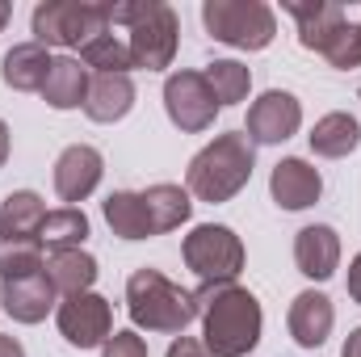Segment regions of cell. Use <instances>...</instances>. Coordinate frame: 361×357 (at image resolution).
I'll return each instance as SVG.
<instances>
[{"label": "cell", "instance_id": "obj_1", "mask_svg": "<svg viewBox=\"0 0 361 357\" xmlns=\"http://www.w3.org/2000/svg\"><path fill=\"white\" fill-rule=\"evenodd\" d=\"M197 315H202V345L210 349V357H248L261 341L265 315L252 290L244 286H197Z\"/></svg>", "mask_w": 361, "mask_h": 357}, {"label": "cell", "instance_id": "obj_2", "mask_svg": "<svg viewBox=\"0 0 361 357\" xmlns=\"http://www.w3.org/2000/svg\"><path fill=\"white\" fill-rule=\"evenodd\" d=\"M252 169H257V147L244 131H223L214 135L193 160H189V173H185V189L189 198L197 202H231L248 181H252Z\"/></svg>", "mask_w": 361, "mask_h": 357}, {"label": "cell", "instance_id": "obj_3", "mask_svg": "<svg viewBox=\"0 0 361 357\" xmlns=\"http://www.w3.org/2000/svg\"><path fill=\"white\" fill-rule=\"evenodd\" d=\"M109 25H130V68L143 72H164L177 59L180 42V17L164 0H130V4H105Z\"/></svg>", "mask_w": 361, "mask_h": 357}, {"label": "cell", "instance_id": "obj_4", "mask_svg": "<svg viewBox=\"0 0 361 357\" xmlns=\"http://www.w3.org/2000/svg\"><path fill=\"white\" fill-rule=\"evenodd\" d=\"M126 311H130L135 328L180 337L197 320V298H193V290L177 286L160 269L143 265L126 277Z\"/></svg>", "mask_w": 361, "mask_h": 357}, {"label": "cell", "instance_id": "obj_5", "mask_svg": "<svg viewBox=\"0 0 361 357\" xmlns=\"http://www.w3.org/2000/svg\"><path fill=\"white\" fill-rule=\"evenodd\" d=\"M38 47H89L109 34V13L97 0H42L30 17Z\"/></svg>", "mask_w": 361, "mask_h": 357}, {"label": "cell", "instance_id": "obj_6", "mask_svg": "<svg viewBox=\"0 0 361 357\" xmlns=\"http://www.w3.org/2000/svg\"><path fill=\"white\" fill-rule=\"evenodd\" d=\"M202 25L214 42H227L235 51H265L277 34V13L265 0H206Z\"/></svg>", "mask_w": 361, "mask_h": 357}, {"label": "cell", "instance_id": "obj_7", "mask_svg": "<svg viewBox=\"0 0 361 357\" xmlns=\"http://www.w3.org/2000/svg\"><path fill=\"white\" fill-rule=\"evenodd\" d=\"M180 257H185V265L193 269L197 282L231 286L240 277V269H244V240L231 227H223V223H202V227H193L185 236Z\"/></svg>", "mask_w": 361, "mask_h": 357}, {"label": "cell", "instance_id": "obj_8", "mask_svg": "<svg viewBox=\"0 0 361 357\" xmlns=\"http://www.w3.org/2000/svg\"><path fill=\"white\" fill-rule=\"evenodd\" d=\"M164 109H169V122L177 131L202 135V131L214 126V118H219L223 105H219V97L206 85L202 72H173L164 80Z\"/></svg>", "mask_w": 361, "mask_h": 357}, {"label": "cell", "instance_id": "obj_9", "mask_svg": "<svg viewBox=\"0 0 361 357\" xmlns=\"http://www.w3.org/2000/svg\"><path fill=\"white\" fill-rule=\"evenodd\" d=\"M55 324H59V337L72 349H97L114 337V307H109V298H101L92 290L68 294L55 307Z\"/></svg>", "mask_w": 361, "mask_h": 357}, {"label": "cell", "instance_id": "obj_10", "mask_svg": "<svg viewBox=\"0 0 361 357\" xmlns=\"http://www.w3.org/2000/svg\"><path fill=\"white\" fill-rule=\"evenodd\" d=\"M298 126H302V105H298V97L286 92V89H269L248 105V126H244V135L252 139V147H273V143H286Z\"/></svg>", "mask_w": 361, "mask_h": 357}, {"label": "cell", "instance_id": "obj_11", "mask_svg": "<svg viewBox=\"0 0 361 357\" xmlns=\"http://www.w3.org/2000/svg\"><path fill=\"white\" fill-rule=\"evenodd\" d=\"M281 8L298 21V42H302L307 51H315V55H324V51L332 47V38L349 25L341 0H307V4H302V0H286Z\"/></svg>", "mask_w": 361, "mask_h": 357}, {"label": "cell", "instance_id": "obj_12", "mask_svg": "<svg viewBox=\"0 0 361 357\" xmlns=\"http://www.w3.org/2000/svg\"><path fill=\"white\" fill-rule=\"evenodd\" d=\"M101 173H105L101 152L89 147V143H72V147H63L59 160H55V193H59L68 206H76V202H85L92 189L101 185Z\"/></svg>", "mask_w": 361, "mask_h": 357}, {"label": "cell", "instance_id": "obj_13", "mask_svg": "<svg viewBox=\"0 0 361 357\" xmlns=\"http://www.w3.org/2000/svg\"><path fill=\"white\" fill-rule=\"evenodd\" d=\"M269 193H273V202H277L281 210H307V206L319 202V193H324V177H319V169L307 164L302 156H286V160L273 164Z\"/></svg>", "mask_w": 361, "mask_h": 357}, {"label": "cell", "instance_id": "obj_14", "mask_svg": "<svg viewBox=\"0 0 361 357\" xmlns=\"http://www.w3.org/2000/svg\"><path fill=\"white\" fill-rule=\"evenodd\" d=\"M0 307L17 320V324H42L55 307H59V290L51 286L47 269L34 277H13L0 282Z\"/></svg>", "mask_w": 361, "mask_h": 357}, {"label": "cell", "instance_id": "obj_15", "mask_svg": "<svg viewBox=\"0 0 361 357\" xmlns=\"http://www.w3.org/2000/svg\"><path fill=\"white\" fill-rule=\"evenodd\" d=\"M294 265L311 282H328L341 269V236L328 223H311L294 236Z\"/></svg>", "mask_w": 361, "mask_h": 357}, {"label": "cell", "instance_id": "obj_16", "mask_svg": "<svg viewBox=\"0 0 361 357\" xmlns=\"http://www.w3.org/2000/svg\"><path fill=\"white\" fill-rule=\"evenodd\" d=\"M286 324H290V337H294L302 349H319V345L332 337L336 307H332V298H328L324 290H302V294H294Z\"/></svg>", "mask_w": 361, "mask_h": 357}, {"label": "cell", "instance_id": "obj_17", "mask_svg": "<svg viewBox=\"0 0 361 357\" xmlns=\"http://www.w3.org/2000/svg\"><path fill=\"white\" fill-rule=\"evenodd\" d=\"M51 63H55V59H51L47 47H38V42H17V47L4 51V59H0V80L13 92H42Z\"/></svg>", "mask_w": 361, "mask_h": 357}, {"label": "cell", "instance_id": "obj_18", "mask_svg": "<svg viewBox=\"0 0 361 357\" xmlns=\"http://www.w3.org/2000/svg\"><path fill=\"white\" fill-rule=\"evenodd\" d=\"M101 214H105V223H109V231H114L118 240H152V236H156L143 193L114 189V193L101 202Z\"/></svg>", "mask_w": 361, "mask_h": 357}, {"label": "cell", "instance_id": "obj_19", "mask_svg": "<svg viewBox=\"0 0 361 357\" xmlns=\"http://www.w3.org/2000/svg\"><path fill=\"white\" fill-rule=\"evenodd\" d=\"M89 68L72 55H59L47 72V85H42V101L51 109H85V97H89Z\"/></svg>", "mask_w": 361, "mask_h": 357}, {"label": "cell", "instance_id": "obj_20", "mask_svg": "<svg viewBox=\"0 0 361 357\" xmlns=\"http://www.w3.org/2000/svg\"><path fill=\"white\" fill-rule=\"evenodd\" d=\"M135 109V80L130 76H92L89 97H85V114L92 122H122Z\"/></svg>", "mask_w": 361, "mask_h": 357}, {"label": "cell", "instance_id": "obj_21", "mask_svg": "<svg viewBox=\"0 0 361 357\" xmlns=\"http://www.w3.org/2000/svg\"><path fill=\"white\" fill-rule=\"evenodd\" d=\"M47 223V206L34 189H13L0 202V240H38Z\"/></svg>", "mask_w": 361, "mask_h": 357}, {"label": "cell", "instance_id": "obj_22", "mask_svg": "<svg viewBox=\"0 0 361 357\" xmlns=\"http://www.w3.org/2000/svg\"><path fill=\"white\" fill-rule=\"evenodd\" d=\"M311 152L315 156H324V160H345L349 152H357L361 147V122L353 114H324L315 126H311Z\"/></svg>", "mask_w": 361, "mask_h": 357}, {"label": "cell", "instance_id": "obj_23", "mask_svg": "<svg viewBox=\"0 0 361 357\" xmlns=\"http://www.w3.org/2000/svg\"><path fill=\"white\" fill-rule=\"evenodd\" d=\"M47 277L51 286L68 298V294H85L97 282V257L85 248H63V253H47Z\"/></svg>", "mask_w": 361, "mask_h": 357}, {"label": "cell", "instance_id": "obj_24", "mask_svg": "<svg viewBox=\"0 0 361 357\" xmlns=\"http://www.w3.org/2000/svg\"><path fill=\"white\" fill-rule=\"evenodd\" d=\"M143 202H147V214H152L156 236L177 231L180 223H189V214H193V198H189V189H185V185H173V181L147 185V189H143Z\"/></svg>", "mask_w": 361, "mask_h": 357}, {"label": "cell", "instance_id": "obj_25", "mask_svg": "<svg viewBox=\"0 0 361 357\" xmlns=\"http://www.w3.org/2000/svg\"><path fill=\"white\" fill-rule=\"evenodd\" d=\"M89 240V219L80 206H59V210H47V223L38 231V244L47 253H63V248H85Z\"/></svg>", "mask_w": 361, "mask_h": 357}, {"label": "cell", "instance_id": "obj_26", "mask_svg": "<svg viewBox=\"0 0 361 357\" xmlns=\"http://www.w3.org/2000/svg\"><path fill=\"white\" fill-rule=\"evenodd\" d=\"M80 63L92 76H130V47L114 34H101L89 47H80Z\"/></svg>", "mask_w": 361, "mask_h": 357}, {"label": "cell", "instance_id": "obj_27", "mask_svg": "<svg viewBox=\"0 0 361 357\" xmlns=\"http://www.w3.org/2000/svg\"><path fill=\"white\" fill-rule=\"evenodd\" d=\"M206 85L214 89L219 97V105H240L248 89H252V72L244 68V63H235V59H214V63H206Z\"/></svg>", "mask_w": 361, "mask_h": 357}, {"label": "cell", "instance_id": "obj_28", "mask_svg": "<svg viewBox=\"0 0 361 357\" xmlns=\"http://www.w3.org/2000/svg\"><path fill=\"white\" fill-rule=\"evenodd\" d=\"M42 244L38 240H0V282H13V277H34L42 273Z\"/></svg>", "mask_w": 361, "mask_h": 357}, {"label": "cell", "instance_id": "obj_29", "mask_svg": "<svg viewBox=\"0 0 361 357\" xmlns=\"http://www.w3.org/2000/svg\"><path fill=\"white\" fill-rule=\"evenodd\" d=\"M324 59H328L332 68H341V72L361 68V30H357V21H349V25L332 38V47L324 51Z\"/></svg>", "mask_w": 361, "mask_h": 357}, {"label": "cell", "instance_id": "obj_30", "mask_svg": "<svg viewBox=\"0 0 361 357\" xmlns=\"http://www.w3.org/2000/svg\"><path fill=\"white\" fill-rule=\"evenodd\" d=\"M101 357H147V341L135 328H122L101 345Z\"/></svg>", "mask_w": 361, "mask_h": 357}, {"label": "cell", "instance_id": "obj_31", "mask_svg": "<svg viewBox=\"0 0 361 357\" xmlns=\"http://www.w3.org/2000/svg\"><path fill=\"white\" fill-rule=\"evenodd\" d=\"M169 357H210V349H206L202 341H193V337H177V341L169 345Z\"/></svg>", "mask_w": 361, "mask_h": 357}, {"label": "cell", "instance_id": "obj_32", "mask_svg": "<svg viewBox=\"0 0 361 357\" xmlns=\"http://www.w3.org/2000/svg\"><path fill=\"white\" fill-rule=\"evenodd\" d=\"M345 286H349V298L361 303V253L349 261V277H345Z\"/></svg>", "mask_w": 361, "mask_h": 357}, {"label": "cell", "instance_id": "obj_33", "mask_svg": "<svg viewBox=\"0 0 361 357\" xmlns=\"http://www.w3.org/2000/svg\"><path fill=\"white\" fill-rule=\"evenodd\" d=\"M341 357H361V328H353V332H349V341H345Z\"/></svg>", "mask_w": 361, "mask_h": 357}, {"label": "cell", "instance_id": "obj_34", "mask_svg": "<svg viewBox=\"0 0 361 357\" xmlns=\"http://www.w3.org/2000/svg\"><path fill=\"white\" fill-rule=\"evenodd\" d=\"M0 357H25L21 341H13V337H0Z\"/></svg>", "mask_w": 361, "mask_h": 357}, {"label": "cell", "instance_id": "obj_35", "mask_svg": "<svg viewBox=\"0 0 361 357\" xmlns=\"http://www.w3.org/2000/svg\"><path fill=\"white\" fill-rule=\"evenodd\" d=\"M8 147H13V139H8V126H4V118H0V169H4V160H8Z\"/></svg>", "mask_w": 361, "mask_h": 357}, {"label": "cell", "instance_id": "obj_36", "mask_svg": "<svg viewBox=\"0 0 361 357\" xmlns=\"http://www.w3.org/2000/svg\"><path fill=\"white\" fill-rule=\"evenodd\" d=\"M8 13H13V8H8V4L0 0V30H4V21H8Z\"/></svg>", "mask_w": 361, "mask_h": 357}, {"label": "cell", "instance_id": "obj_37", "mask_svg": "<svg viewBox=\"0 0 361 357\" xmlns=\"http://www.w3.org/2000/svg\"><path fill=\"white\" fill-rule=\"evenodd\" d=\"M357 30H361V21H357Z\"/></svg>", "mask_w": 361, "mask_h": 357}]
</instances>
